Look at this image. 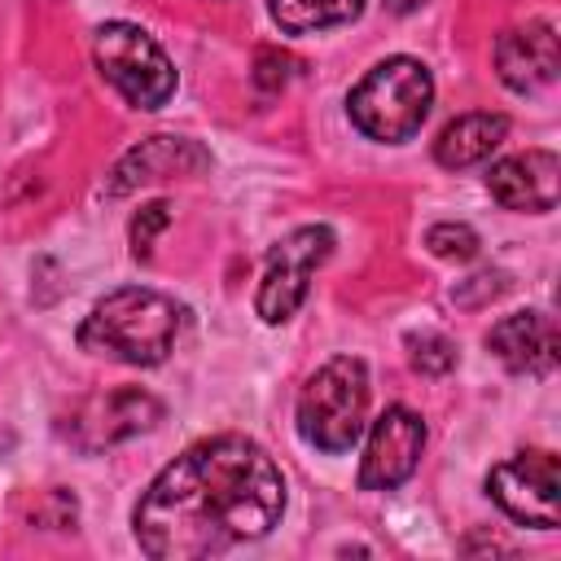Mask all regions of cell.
<instances>
[{
	"label": "cell",
	"mask_w": 561,
	"mask_h": 561,
	"mask_svg": "<svg viewBox=\"0 0 561 561\" xmlns=\"http://www.w3.org/2000/svg\"><path fill=\"white\" fill-rule=\"evenodd\" d=\"M167 224H171V206H167V202H149V206H140L136 219H131V228H127V237H131V254H136V259H149V254H153V237H158Z\"/></svg>",
	"instance_id": "obj_18"
},
{
	"label": "cell",
	"mask_w": 561,
	"mask_h": 561,
	"mask_svg": "<svg viewBox=\"0 0 561 561\" xmlns=\"http://www.w3.org/2000/svg\"><path fill=\"white\" fill-rule=\"evenodd\" d=\"M425 245H430V254H438V259L469 263L482 241H478V232H473L469 224H434V228L425 232Z\"/></svg>",
	"instance_id": "obj_17"
},
{
	"label": "cell",
	"mask_w": 561,
	"mask_h": 561,
	"mask_svg": "<svg viewBox=\"0 0 561 561\" xmlns=\"http://www.w3.org/2000/svg\"><path fill=\"white\" fill-rule=\"evenodd\" d=\"M408 359L416 373H430V377H443L456 368V342L438 329H421V333H408Z\"/></svg>",
	"instance_id": "obj_16"
},
{
	"label": "cell",
	"mask_w": 561,
	"mask_h": 561,
	"mask_svg": "<svg viewBox=\"0 0 561 561\" xmlns=\"http://www.w3.org/2000/svg\"><path fill=\"white\" fill-rule=\"evenodd\" d=\"M557 180H561V162L552 149H526L513 158H500L486 171V188L504 210H530L543 215L557 206Z\"/></svg>",
	"instance_id": "obj_11"
},
{
	"label": "cell",
	"mask_w": 561,
	"mask_h": 561,
	"mask_svg": "<svg viewBox=\"0 0 561 561\" xmlns=\"http://www.w3.org/2000/svg\"><path fill=\"white\" fill-rule=\"evenodd\" d=\"M425 451V421L421 412H412L408 403H390L373 430H368V447L359 460V486L364 491H394L403 486Z\"/></svg>",
	"instance_id": "obj_8"
},
{
	"label": "cell",
	"mask_w": 561,
	"mask_h": 561,
	"mask_svg": "<svg viewBox=\"0 0 561 561\" xmlns=\"http://www.w3.org/2000/svg\"><path fill=\"white\" fill-rule=\"evenodd\" d=\"M184 324V307L158 289L127 285L92 302V311L79 324V346L118 364L153 368L171 355Z\"/></svg>",
	"instance_id": "obj_2"
},
{
	"label": "cell",
	"mask_w": 561,
	"mask_h": 561,
	"mask_svg": "<svg viewBox=\"0 0 561 561\" xmlns=\"http://www.w3.org/2000/svg\"><path fill=\"white\" fill-rule=\"evenodd\" d=\"M486 346L495 351V359L508 373L548 377L557 368L561 337H557V324H552L548 311H513V316H504V320L491 324Z\"/></svg>",
	"instance_id": "obj_12"
},
{
	"label": "cell",
	"mask_w": 561,
	"mask_h": 561,
	"mask_svg": "<svg viewBox=\"0 0 561 561\" xmlns=\"http://www.w3.org/2000/svg\"><path fill=\"white\" fill-rule=\"evenodd\" d=\"M508 136V118L504 114H491V110H473V114H460L451 118L438 140H434V162L447 167V171H460V167H473L482 158H491Z\"/></svg>",
	"instance_id": "obj_14"
},
{
	"label": "cell",
	"mask_w": 561,
	"mask_h": 561,
	"mask_svg": "<svg viewBox=\"0 0 561 561\" xmlns=\"http://www.w3.org/2000/svg\"><path fill=\"white\" fill-rule=\"evenodd\" d=\"M421 4H430V0H386V9H390V13H416Z\"/></svg>",
	"instance_id": "obj_20"
},
{
	"label": "cell",
	"mask_w": 561,
	"mask_h": 561,
	"mask_svg": "<svg viewBox=\"0 0 561 561\" xmlns=\"http://www.w3.org/2000/svg\"><path fill=\"white\" fill-rule=\"evenodd\" d=\"M486 495L522 526L552 530L561 522V465L552 451H517L486 473Z\"/></svg>",
	"instance_id": "obj_7"
},
{
	"label": "cell",
	"mask_w": 561,
	"mask_h": 561,
	"mask_svg": "<svg viewBox=\"0 0 561 561\" xmlns=\"http://www.w3.org/2000/svg\"><path fill=\"white\" fill-rule=\"evenodd\" d=\"M202 167H210V153L197 149L193 140H184V136H149V140H140L136 149H127L118 158L105 193L123 197L136 184H149V180H162V175H180V171H202Z\"/></svg>",
	"instance_id": "obj_13"
},
{
	"label": "cell",
	"mask_w": 561,
	"mask_h": 561,
	"mask_svg": "<svg viewBox=\"0 0 561 561\" xmlns=\"http://www.w3.org/2000/svg\"><path fill=\"white\" fill-rule=\"evenodd\" d=\"M561 48L552 22H526L495 39V75L508 92H539L557 79Z\"/></svg>",
	"instance_id": "obj_10"
},
{
	"label": "cell",
	"mask_w": 561,
	"mask_h": 561,
	"mask_svg": "<svg viewBox=\"0 0 561 561\" xmlns=\"http://www.w3.org/2000/svg\"><path fill=\"white\" fill-rule=\"evenodd\" d=\"M329 254H333V228L329 224H302L267 250L263 280L254 294V311L263 316V324H285L307 302L311 276Z\"/></svg>",
	"instance_id": "obj_6"
},
{
	"label": "cell",
	"mask_w": 561,
	"mask_h": 561,
	"mask_svg": "<svg viewBox=\"0 0 561 561\" xmlns=\"http://www.w3.org/2000/svg\"><path fill=\"white\" fill-rule=\"evenodd\" d=\"M294 70H298V61L280 48H259V57H254V83L263 92H280L294 79Z\"/></svg>",
	"instance_id": "obj_19"
},
{
	"label": "cell",
	"mask_w": 561,
	"mask_h": 561,
	"mask_svg": "<svg viewBox=\"0 0 561 561\" xmlns=\"http://www.w3.org/2000/svg\"><path fill=\"white\" fill-rule=\"evenodd\" d=\"M162 421V403L136 386H123V390H110V394H92L75 408L66 434L83 447V451H101L110 443H123L131 434H145L149 425Z\"/></svg>",
	"instance_id": "obj_9"
},
{
	"label": "cell",
	"mask_w": 561,
	"mask_h": 561,
	"mask_svg": "<svg viewBox=\"0 0 561 561\" xmlns=\"http://www.w3.org/2000/svg\"><path fill=\"white\" fill-rule=\"evenodd\" d=\"M285 513L276 460L245 434H215L175 456L140 495L131 530L153 561H197L263 539Z\"/></svg>",
	"instance_id": "obj_1"
},
{
	"label": "cell",
	"mask_w": 561,
	"mask_h": 561,
	"mask_svg": "<svg viewBox=\"0 0 561 561\" xmlns=\"http://www.w3.org/2000/svg\"><path fill=\"white\" fill-rule=\"evenodd\" d=\"M267 13L285 35H307L355 22L364 13V0H267Z\"/></svg>",
	"instance_id": "obj_15"
},
{
	"label": "cell",
	"mask_w": 561,
	"mask_h": 561,
	"mask_svg": "<svg viewBox=\"0 0 561 561\" xmlns=\"http://www.w3.org/2000/svg\"><path fill=\"white\" fill-rule=\"evenodd\" d=\"M298 434L302 443H311L316 451H351L355 438L364 434L368 421V368L355 355H337L329 364H320L307 386L298 390V408H294Z\"/></svg>",
	"instance_id": "obj_4"
},
{
	"label": "cell",
	"mask_w": 561,
	"mask_h": 561,
	"mask_svg": "<svg viewBox=\"0 0 561 561\" xmlns=\"http://www.w3.org/2000/svg\"><path fill=\"white\" fill-rule=\"evenodd\" d=\"M92 57L101 79L136 110H162L175 96V66L162 44L136 22H105L96 26Z\"/></svg>",
	"instance_id": "obj_5"
},
{
	"label": "cell",
	"mask_w": 561,
	"mask_h": 561,
	"mask_svg": "<svg viewBox=\"0 0 561 561\" xmlns=\"http://www.w3.org/2000/svg\"><path fill=\"white\" fill-rule=\"evenodd\" d=\"M434 105V79L416 57H386L377 61L346 96L351 123L381 145H403L421 131Z\"/></svg>",
	"instance_id": "obj_3"
}]
</instances>
